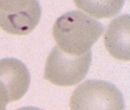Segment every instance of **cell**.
<instances>
[{
  "instance_id": "obj_1",
  "label": "cell",
  "mask_w": 130,
  "mask_h": 110,
  "mask_svg": "<svg viewBox=\"0 0 130 110\" xmlns=\"http://www.w3.org/2000/svg\"><path fill=\"white\" fill-rule=\"evenodd\" d=\"M103 25L79 11L65 13L52 29L58 46L66 52L80 55L90 51L104 31Z\"/></svg>"
},
{
  "instance_id": "obj_5",
  "label": "cell",
  "mask_w": 130,
  "mask_h": 110,
  "mask_svg": "<svg viewBox=\"0 0 130 110\" xmlns=\"http://www.w3.org/2000/svg\"><path fill=\"white\" fill-rule=\"evenodd\" d=\"M31 76L26 66L13 58L0 60V83L7 93L10 102L21 99L27 93Z\"/></svg>"
},
{
  "instance_id": "obj_9",
  "label": "cell",
  "mask_w": 130,
  "mask_h": 110,
  "mask_svg": "<svg viewBox=\"0 0 130 110\" xmlns=\"http://www.w3.org/2000/svg\"><path fill=\"white\" fill-rule=\"evenodd\" d=\"M16 110H45L40 108L37 107L28 106V107H23L20 108H18Z\"/></svg>"
},
{
  "instance_id": "obj_4",
  "label": "cell",
  "mask_w": 130,
  "mask_h": 110,
  "mask_svg": "<svg viewBox=\"0 0 130 110\" xmlns=\"http://www.w3.org/2000/svg\"><path fill=\"white\" fill-rule=\"evenodd\" d=\"M41 8L37 1H0V27L17 35L31 32L38 24Z\"/></svg>"
},
{
  "instance_id": "obj_7",
  "label": "cell",
  "mask_w": 130,
  "mask_h": 110,
  "mask_svg": "<svg viewBox=\"0 0 130 110\" xmlns=\"http://www.w3.org/2000/svg\"><path fill=\"white\" fill-rule=\"evenodd\" d=\"M76 6L97 18H109L121 11L124 1H75Z\"/></svg>"
},
{
  "instance_id": "obj_8",
  "label": "cell",
  "mask_w": 130,
  "mask_h": 110,
  "mask_svg": "<svg viewBox=\"0 0 130 110\" xmlns=\"http://www.w3.org/2000/svg\"><path fill=\"white\" fill-rule=\"evenodd\" d=\"M9 102L6 92L0 83V110H6V105Z\"/></svg>"
},
{
  "instance_id": "obj_6",
  "label": "cell",
  "mask_w": 130,
  "mask_h": 110,
  "mask_svg": "<svg viewBox=\"0 0 130 110\" xmlns=\"http://www.w3.org/2000/svg\"><path fill=\"white\" fill-rule=\"evenodd\" d=\"M105 47L110 55L119 61L130 60V16L125 14L112 20L104 35Z\"/></svg>"
},
{
  "instance_id": "obj_3",
  "label": "cell",
  "mask_w": 130,
  "mask_h": 110,
  "mask_svg": "<svg viewBox=\"0 0 130 110\" xmlns=\"http://www.w3.org/2000/svg\"><path fill=\"white\" fill-rule=\"evenodd\" d=\"M71 110H125L124 97L113 83L89 80L78 86L70 101Z\"/></svg>"
},
{
  "instance_id": "obj_2",
  "label": "cell",
  "mask_w": 130,
  "mask_h": 110,
  "mask_svg": "<svg viewBox=\"0 0 130 110\" xmlns=\"http://www.w3.org/2000/svg\"><path fill=\"white\" fill-rule=\"evenodd\" d=\"M92 58L91 50L77 55L67 53L56 46L47 58L44 78L58 86L68 87L76 85L87 75Z\"/></svg>"
}]
</instances>
